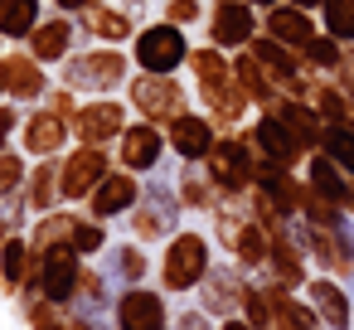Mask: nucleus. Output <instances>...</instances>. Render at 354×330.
I'll return each mask as SVG.
<instances>
[{"instance_id":"nucleus-1","label":"nucleus","mask_w":354,"mask_h":330,"mask_svg":"<svg viewBox=\"0 0 354 330\" xmlns=\"http://www.w3.org/2000/svg\"><path fill=\"white\" fill-rule=\"evenodd\" d=\"M136 64H131V49H117V44H88L78 49L73 59L59 64V83L83 93V98H112V93H127Z\"/></svg>"},{"instance_id":"nucleus-2","label":"nucleus","mask_w":354,"mask_h":330,"mask_svg":"<svg viewBox=\"0 0 354 330\" xmlns=\"http://www.w3.org/2000/svg\"><path fill=\"white\" fill-rule=\"evenodd\" d=\"M180 214H185V204H180V190L170 185V180H160V170L156 175H146V185H141V204L127 214V228H131V238L136 243H170L175 233H180Z\"/></svg>"},{"instance_id":"nucleus-3","label":"nucleus","mask_w":354,"mask_h":330,"mask_svg":"<svg viewBox=\"0 0 354 330\" xmlns=\"http://www.w3.org/2000/svg\"><path fill=\"white\" fill-rule=\"evenodd\" d=\"M131 49V64L141 68V73H180V68H189V35H185V25H170V20H151V25H141L136 30V39L127 44Z\"/></svg>"},{"instance_id":"nucleus-4","label":"nucleus","mask_w":354,"mask_h":330,"mask_svg":"<svg viewBox=\"0 0 354 330\" xmlns=\"http://www.w3.org/2000/svg\"><path fill=\"white\" fill-rule=\"evenodd\" d=\"M122 98L131 102L136 117H146V122H156V127H170V122H180V117L189 112V93H185V83H180L175 73H141V68H136Z\"/></svg>"},{"instance_id":"nucleus-5","label":"nucleus","mask_w":354,"mask_h":330,"mask_svg":"<svg viewBox=\"0 0 354 330\" xmlns=\"http://www.w3.org/2000/svg\"><path fill=\"white\" fill-rule=\"evenodd\" d=\"M257 165H262V156H257L252 136H228V131L214 141V151L204 161V170H209V180L218 185L223 199H243L257 185Z\"/></svg>"},{"instance_id":"nucleus-6","label":"nucleus","mask_w":354,"mask_h":330,"mask_svg":"<svg viewBox=\"0 0 354 330\" xmlns=\"http://www.w3.org/2000/svg\"><path fill=\"white\" fill-rule=\"evenodd\" d=\"M209 267H214V243L204 233H194V228H180L165 243L156 277H160L165 291H199V282L209 277Z\"/></svg>"},{"instance_id":"nucleus-7","label":"nucleus","mask_w":354,"mask_h":330,"mask_svg":"<svg viewBox=\"0 0 354 330\" xmlns=\"http://www.w3.org/2000/svg\"><path fill=\"white\" fill-rule=\"evenodd\" d=\"M127 122H131V102H127V98H88L83 112L73 117V141H78V146H102V151H112V146L122 141Z\"/></svg>"},{"instance_id":"nucleus-8","label":"nucleus","mask_w":354,"mask_h":330,"mask_svg":"<svg viewBox=\"0 0 354 330\" xmlns=\"http://www.w3.org/2000/svg\"><path fill=\"white\" fill-rule=\"evenodd\" d=\"M170 156V131L146 122V117H131L122 141H117V165L131 170V175H156Z\"/></svg>"},{"instance_id":"nucleus-9","label":"nucleus","mask_w":354,"mask_h":330,"mask_svg":"<svg viewBox=\"0 0 354 330\" xmlns=\"http://www.w3.org/2000/svg\"><path fill=\"white\" fill-rule=\"evenodd\" d=\"M73 146V122H64L49 102H35L25 107V122H20V151L30 161H54Z\"/></svg>"},{"instance_id":"nucleus-10","label":"nucleus","mask_w":354,"mask_h":330,"mask_svg":"<svg viewBox=\"0 0 354 330\" xmlns=\"http://www.w3.org/2000/svg\"><path fill=\"white\" fill-rule=\"evenodd\" d=\"M112 320L117 330H170L175 315H170V301H165V286H122L117 291V306H112Z\"/></svg>"},{"instance_id":"nucleus-11","label":"nucleus","mask_w":354,"mask_h":330,"mask_svg":"<svg viewBox=\"0 0 354 330\" xmlns=\"http://www.w3.org/2000/svg\"><path fill=\"white\" fill-rule=\"evenodd\" d=\"M59 165H64V204H88L93 199V190L107 180V170L117 165L112 161V151H102V146H68L64 156H59Z\"/></svg>"},{"instance_id":"nucleus-12","label":"nucleus","mask_w":354,"mask_h":330,"mask_svg":"<svg viewBox=\"0 0 354 330\" xmlns=\"http://www.w3.org/2000/svg\"><path fill=\"white\" fill-rule=\"evenodd\" d=\"M83 267H88V257H78L73 248H44V253H35V282L30 286H39L49 301H59V306L73 311Z\"/></svg>"},{"instance_id":"nucleus-13","label":"nucleus","mask_w":354,"mask_h":330,"mask_svg":"<svg viewBox=\"0 0 354 330\" xmlns=\"http://www.w3.org/2000/svg\"><path fill=\"white\" fill-rule=\"evenodd\" d=\"M257 30H262V20H257V10L248 6V0H218V6H209V15H204L209 44H218L223 54L248 49L257 39Z\"/></svg>"},{"instance_id":"nucleus-14","label":"nucleus","mask_w":354,"mask_h":330,"mask_svg":"<svg viewBox=\"0 0 354 330\" xmlns=\"http://www.w3.org/2000/svg\"><path fill=\"white\" fill-rule=\"evenodd\" d=\"M0 83H6V98L20 107H35L49 98V68L30 54V49H6L0 54Z\"/></svg>"},{"instance_id":"nucleus-15","label":"nucleus","mask_w":354,"mask_h":330,"mask_svg":"<svg viewBox=\"0 0 354 330\" xmlns=\"http://www.w3.org/2000/svg\"><path fill=\"white\" fill-rule=\"evenodd\" d=\"M25 49L44 64V68H59L64 59H73L83 44H78V20L64 15V10H44V20L35 25V35L25 39Z\"/></svg>"},{"instance_id":"nucleus-16","label":"nucleus","mask_w":354,"mask_h":330,"mask_svg":"<svg viewBox=\"0 0 354 330\" xmlns=\"http://www.w3.org/2000/svg\"><path fill=\"white\" fill-rule=\"evenodd\" d=\"M194 98H199V107L209 112V122H214L218 131H233V127L248 117V107H252V98L243 93L238 73H223V78H204V83H194Z\"/></svg>"},{"instance_id":"nucleus-17","label":"nucleus","mask_w":354,"mask_h":330,"mask_svg":"<svg viewBox=\"0 0 354 330\" xmlns=\"http://www.w3.org/2000/svg\"><path fill=\"white\" fill-rule=\"evenodd\" d=\"M78 20V44H131L136 39V15L131 10H122L117 0H102V6H93L88 15H73Z\"/></svg>"},{"instance_id":"nucleus-18","label":"nucleus","mask_w":354,"mask_h":330,"mask_svg":"<svg viewBox=\"0 0 354 330\" xmlns=\"http://www.w3.org/2000/svg\"><path fill=\"white\" fill-rule=\"evenodd\" d=\"M141 175H131V170H122V165H112L107 170V180L93 190V199H88V214L93 219H102V223H112V219H127L136 204H141Z\"/></svg>"},{"instance_id":"nucleus-19","label":"nucleus","mask_w":354,"mask_h":330,"mask_svg":"<svg viewBox=\"0 0 354 330\" xmlns=\"http://www.w3.org/2000/svg\"><path fill=\"white\" fill-rule=\"evenodd\" d=\"M165 131H170V156H175L180 165H204L209 151H214V141L223 136V131L209 122V112H185V117L170 122Z\"/></svg>"},{"instance_id":"nucleus-20","label":"nucleus","mask_w":354,"mask_h":330,"mask_svg":"<svg viewBox=\"0 0 354 330\" xmlns=\"http://www.w3.org/2000/svg\"><path fill=\"white\" fill-rule=\"evenodd\" d=\"M248 136H252V146H257V156H262V161L286 165V170H291V165L301 161V151H306V146H301V136H296L277 112H262V117L252 122V131H248Z\"/></svg>"},{"instance_id":"nucleus-21","label":"nucleus","mask_w":354,"mask_h":330,"mask_svg":"<svg viewBox=\"0 0 354 330\" xmlns=\"http://www.w3.org/2000/svg\"><path fill=\"white\" fill-rule=\"evenodd\" d=\"M248 301V282L238 277V267H209V277L199 282V311L228 320L233 311H243Z\"/></svg>"},{"instance_id":"nucleus-22","label":"nucleus","mask_w":354,"mask_h":330,"mask_svg":"<svg viewBox=\"0 0 354 330\" xmlns=\"http://www.w3.org/2000/svg\"><path fill=\"white\" fill-rule=\"evenodd\" d=\"M102 272L112 277V286H141V282L151 277V253H146V243H136V238L112 243V248L102 253Z\"/></svg>"},{"instance_id":"nucleus-23","label":"nucleus","mask_w":354,"mask_h":330,"mask_svg":"<svg viewBox=\"0 0 354 330\" xmlns=\"http://www.w3.org/2000/svg\"><path fill=\"white\" fill-rule=\"evenodd\" d=\"M25 204H30V214H35V219L64 204V165H59V156H54V161H35V165H30Z\"/></svg>"},{"instance_id":"nucleus-24","label":"nucleus","mask_w":354,"mask_h":330,"mask_svg":"<svg viewBox=\"0 0 354 330\" xmlns=\"http://www.w3.org/2000/svg\"><path fill=\"white\" fill-rule=\"evenodd\" d=\"M30 282H35V248H30V233H15L0 248V291L20 296Z\"/></svg>"},{"instance_id":"nucleus-25","label":"nucleus","mask_w":354,"mask_h":330,"mask_svg":"<svg viewBox=\"0 0 354 330\" xmlns=\"http://www.w3.org/2000/svg\"><path fill=\"white\" fill-rule=\"evenodd\" d=\"M262 35H272V39H281L286 49H296V54H301V49L315 39V20H306V10L286 0V6H272V10H267Z\"/></svg>"},{"instance_id":"nucleus-26","label":"nucleus","mask_w":354,"mask_h":330,"mask_svg":"<svg viewBox=\"0 0 354 330\" xmlns=\"http://www.w3.org/2000/svg\"><path fill=\"white\" fill-rule=\"evenodd\" d=\"M112 306H117L112 277L102 272V262H88V267H83V282H78V296H73V311H78V315H93V320H107Z\"/></svg>"},{"instance_id":"nucleus-27","label":"nucleus","mask_w":354,"mask_h":330,"mask_svg":"<svg viewBox=\"0 0 354 330\" xmlns=\"http://www.w3.org/2000/svg\"><path fill=\"white\" fill-rule=\"evenodd\" d=\"M175 190H180L185 214H214V209L223 204V194H218V185L209 180V170H204V165H180Z\"/></svg>"},{"instance_id":"nucleus-28","label":"nucleus","mask_w":354,"mask_h":330,"mask_svg":"<svg viewBox=\"0 0 354 330\" xmlns=\"http://www.w3.org/2000/svg\"><path fill=\"white\" fill-rule=\"evenodd\" d=\"M233 73H238L243 93H248L252 102H262V107H277L281 88H277V78L267 73V64H262V59H257L252 49H238V59H233Z\"/></svg>"},{"instance_id":"nucleus-29","label":"nucleus","mask_w":354,"mask_h":330,"mask_svg":"<svg viewBox=\"0 0 354 330\" xmlns=\"http://www.w3.org/2000/svg\"><path fill=\"white\" fill-rule=\"evenodd\" d=\"M78 219H83V214H73V209H64V204L49 209V214H39L35 228H30V248H35V253H44V248H73Z\"/></svg>"},{"instance_id":"nucleus-30","label":"nucleus","mask_w":354,"mask_h":330,"mask_svg":"<svg viewBox=\"0 0 354 330\" xmlns=\"http://www.w3.org/2000/svg\"><path fill=\"white\" fill-rule=\"evenodd\" d=\"M310 291V306H315V315L330 325V330H349V315H354V296L344 291V286H335L330 277H320V282H310L306 286Z\"/></svg>"},{"instance_id":"nucleus-31","label":"nucleus","mask_w":354,"mask_h":330,"mask_svg":"<svg viewBox=\"0 0 354 330\" xmlns=\"http://www.w3.org/2000/svg\"><path fill=\"white\" fill-rule=\"evenodd\" d=\"M15 301H20V320H25L30 330H68V315H73V311L59 306V301H49L39 286H25Z\"/></svg>"},{"instance_id":"nucleus-32","label":"nucleus","mask_w":354,"mask_h":330,"mask_svg":"<svg viewBox=\"0 0 354 330\" xmlns=\"http://www.w3.org/2000/svg\"><path fill=\"white\" fill-rule=\"evenodd\" d=\"M44 20V0H0V35L6 44H25Z\"/></svg>"},{"instance_id":"nucleus-33","label":"nucleus","mask_w":354,"mask_h":330,"mask_svg":"<svg viewBox=\"0 0 354 330\" xmlns=\"http://www.w3.org/2000/svg\"><path fill=\"white\" fill-rule=\"evenodd\" d=\"M228 253H233V262H238V267H262V262H267V253H272V233H267L257 219H248V223L238 228V238H233V248H228Z\"/></svg>"},{"instance_id":"nucleus-34","label":"nucleus","mask_w":354,"mask_h":330,"mask_svg":"<svg viewBox=\"0 0 354 330\" xmlns=\"http://www.w3.org/2000/svg\"><path fill=\"white\" fill-rule=\"evenodd\" d=\"M301 64H306V68H315V73H330V68H339V64H344V44H339L335 35H325V30H320V35L301 49Z\"/></svg>"},{"instance_id":"nucleus-35","label":"nucleus","mask_w":354,"mask_h":330,"mask_svg":"<svg viewBox=\"0 0 354 330\" xmlns=\"http://www.w3.org/2000/svg\"><path fill=\"white\" fill-rule=\"evenodd\" d=\"M25 180H30V156H25L20 146L0 151V199L25 194Z\"/></svg>"},{"instance_id":"nucleus-36","label":"nucleus","mask_w":354,"mask_h":330,"mask_svg":"<svg viewBox=\"0 0 354 330\" xmlns=\"http://www.w3.org/2000/svg\"><path fill=\"white\" fill-rule=\"evenodd\" d=\"M320 25H325V35L349 44L354 39V0H320Z\"/></svg>"},{"instance_id":"nucleus-37","label":"nucleus","mask_w":354,"mask_h":330,"mask_svg":"<svg viewBox=\"0 0 354 330\" xmlns=\"http://www.w3.org/2000/svg\"><path fill=\"white\" fill-rule=\"evenodd\" d=\"M73 253L88 257V262L102 257V253H107V223L93 219V214H83V219H78V233H73Z\"/></svg>"},{"instance_id":"nucleus-38","label":"nucleus","mask_w":354,"mask_h":330,"mask_svg":"<svg viewBox=\"0 0 354 330\" xmlns=\"http://www.w3.org/2000/svg\"><path fill=\"white\" fill-rule=\"evenodd\" d=\"M267 262H272V272H277L281 282H301V253H296V243H291L286 233H272Z\"/></svg>"},{"instance_id":"nucleus-39","label":"nucleus","mask_w":354,"mask_h":330,"mask_svg":"<svg viewBox=\"0 0 354 330\" xmlns=\"http://www.w3.org/2000/svg\"><path fill=\"white\" fill-rule=\"evenodd\" d=\"M320 151H325V156H330L344 175H354V127H325Z\"/></svg>"},{"instance_id":"nucleus-40","label":"nucleus","mask_w":354,"mask_h":330,"mask_svg":"<svg viewBox=\"0 0 354 330\" xmlns=\"http://www.w3.org/2000/svg\"><path fill=\"white\" fill-rule=\"evenodd\" d=\"M204 15H209V6L204 0H160V20H170V25H204Z\"/></svg>"},{"instance_id":"nucleus-41","label":"nucleus","mask_w":354,"mask_h":330,"mask_svg":"<svg viewBox=\"0 0 354 330\" xmlns=\"http://www.w3.org/2000/svg\"><path fill=\"white\" fill-rule=\"evenodd\" d=\"M44 102H49V107H54V112H59L64 122H73V117L83 112V93H73V88H64V83H54Z\"/></svg>"},{"instance_id":"nucleus-42","label":"nucleus","mask_w":354,"mask_h":330,"mask_svg":"<svg viewBox=\"0 0 354 330\" xmlns=\"http://www.w3.org/2000/svg\"><path fill=\"white\" fill-rule=\"evenodd\" d=\"M20 122H25V112H20V102H0V151H10V141H20Z\"/></svg>"},{"instance_id":"nucleus-43","label":"nucleus","mask_w":354,"mask_h":330,"mask_svg":"<svg viewBox=\"0 0 354 330\" xmlns=\"http://www.w3.org/2000/svg\"><path fill=\"white\" fill-rule=\"evenodd\" d=\"M170 330H214V325H209V311H199V306H194V311H180Z\"/></svg>"},{"instance_id":"nucleus-44","label":"nucleus","mask_w":354,"mask_h":330,"mask_svg":"<svg viewBox=\"0 0 354 330\" xmlns=\"http://www.w3.org/2000/svg\"><path fill=\"white\" fill-rule=\"evenodd\" d=\"M93 6H102V0H54V10H64V15H88Z\"/></svg>"},{"instance_id":"nucleus-45","label":"nucleus","mask_w":354,"mask_h":330,"mask_svg":"<svg viewBox=\"0 0 354 330\" xmlns=\"http://www.w3.org/2000/svg\"><path fill=\"white\" fill-rule=\"evenodd\" d=\"M15 233H25V228H20V223H15L10 214H0V248H6V243H10Z\"/></svg>"},{"instance_id":"nucleus-46","label":"nucleus","mask_w":354,"mask_h":330,"mask_svg":"<svg viewBox=\"0 0 354 330\" xmlns=\"http://www.w3.org/2000/svg\"><path fill=\"white\" fill-rule=\"evenodd\" d=\"M68 330H102V320H93V315H68Z\"/></svg>"},{"instance_id":"nucleus-47","label":"nucleus","mask_w":354,"mask_h":330,"mask_svg":"<svg viewBox=\"0 0 354 330\" xmlns=\"http://www.w3.org/2000/svg\"><path fill=\"white\" fill-rule=\"evenodd\" d=\"M218 330H252V325H248V315H228V320H218Z\"/></svg>"},{"instance_id":"nucleus-48","label":"nucleus","mask_w":354,"mask_h":330,"mask_svg":"<svg viewBox=\"0 0 354 330\" xmlns=\"http://www.w3.org/2000/svg\"><path fill=\"white\" fill-rule=\"evenodd\" d=\"M122 10H131V15H141V10H151V0H117Z\"/></svg>"},{"instance_id":"nucleus-49","label":"nucleus","mask_w":354,"mask_h":330,"mask_svg":"<svg viewBox=\"0 0 354 330\" xmlns=\"http://www.w3.org/2000/svg\"><path fill=\"white\" fill-rule=\"evenodd\" d=\"M252 10H272V6H281V0H248Z\"/></svg>"},{"instance_id":"nucleus-50","label":"nucleus","mask_w":354,"mask_h":330,"mask_svg":"<svg viewBox=\"0 0 354 330\" xmlns=\"http://www.w3.org/2000/svg\"><path fill=\"white\" fill-rule=\"evenodd\" d=\"M291 6H301V10H315V6H320V0H291Z\"/></svg>"},{"instance_id":"nucleus-51","label":"nucleus","mask_w":354,"mask_h":330,"mask_svg":"<svg viewBox=\"0 0 354 330\" xmlns=\"http://www.w3.org/2000/svg\"><path fill=\"white\" fill-rule=\"evenodd\" d=\"M0 102H6V83H0Z\"/></svg>"},{"instance_id":"nucleus-52","label":"nucleus","mask_w":354,"mask_h":330,"mask_svg":"<svg viewBox=\"0 0 354 330\" xmlns=\"http://www.w3.org/2000/svg\"><path fill=\"white\" fill-rule=\"evenodd\" d=\"M0 54H6V35H0Z\"/></svg>"},{"instance_id":"nucleus-53","label":"nucleus","mask_w":354,"mask_h":330,"mask_svg":"<svg viewBox=\"0 0 354 330\" xmlns=\"http://www.w3.org/2000/svg\"><path fill=\"white\" fill-rule=\"evenodd\" d=\"M209 6H218V0H209Z\"/></svg>"}]
</instances>
